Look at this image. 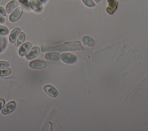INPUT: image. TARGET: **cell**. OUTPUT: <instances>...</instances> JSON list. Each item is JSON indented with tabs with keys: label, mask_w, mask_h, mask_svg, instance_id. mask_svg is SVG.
<instances>
[{
	"label": "cell",
	"mask_w": 148,
	"mask_h": 131,
	"mask_svg": "<svg viewBox=\"0 0 148 131\" xmlns=\"http://www.w3.org/2000/svg\"><path fill=\"white\" fill-rule=\"evenodd\" d=\"M31 47L32 44L30 42H26L23 44L18 50L19 54L22 57L28 53Z\"/></svg>",
	"instance_id": "cell-9"
},
{
	"label": "cell",
	"mask_w": 148,
	"mask_h": 131,
	"mask_svg": "<svg viewBox=\"0 0 148 131\" xmlns=\"http://www.w3.org/2000/svg\"><path fill=\"white\" fill-rule=\"evenodd\" d=\"M107 1L108 5L106 8V11L108 14H112L117 8L118 2L117 0H107Z\"/></svg>",
	"instance_id": "cell-6"
},
{
	"label": "cell",
	"mask_w": 148,
	"mask_h": 131,
	"mask_svg": "<svg viewBox=\"0 0 148 131\" xmlns=\"http://www.w3.org/2000/svg\"><path fill=\"white\" fill-rule=\"evenodd\" d=\"M40 49L38 46H34L32 47V48L31 50L29 53H28L25 55V57L28 60H31L32 59H34L36 58L38 55L40 54Z\"/></svg>",
	"instance_id": "cell-7"
},
{
	"label": "cell",
	"mask_w": 148,
	"mask_h": 131,
	"mask_svg": "<svg viewBox=\"0 0 148 131\" xmlns=\"http://www.w3.org/2000/svg\"><path fill=\"white\" fill-rule=\"evenodd\" d=\"M0 15L5 16H6V12H5V9L2 7H1V6H0Z\"/></svg>",
	"instance_id": "cell-20"
},
{
	"label": "cell",
	"mask_w": 148,
	"mask_h": 131,
	"mask_svg": "<svg viewBox=\"0 0 148 131\" xmlns=\"http://www.w3.org/2000/svg\"><path fill=\"white\" fill-rule=\"evenodd\" d=\"M94 1H95V2H97V3H99V2H100V1H101V0H94Z\"/></svg>",
	"instance_id": "cell-23"
},
{
	"label": "cell",
	"mask_w": 148,
	"mask_h": 131,
	"mask_svg": "<svg viewBox=\"0 0 148 131\" xmlns=\"http://www.w3.org/2000/svg\"><path fill=\"white\" fill-rule=\"evenodd\" d=\"M12 72L11 69L6 68L4 69H0V77H4L9 75Z\"/></svg>",
	"instance_id": "cell-15"
},
{
	"label": "cell",
	"mask_w": 148,
	"mask_h": 131,
	"mask_svg": "<svg viewBox=\"0 0 148 131\" xmlns=\"http://www.w3.org/2000/svg\"><path fill=\"white\" fill-rule=\"evenodd\" d=\"M43 89L45 91V92L51 97L56 98L58 95V91L51 85H50V84L45 85L43 87Z\"/></svg>",
	"instance_id": "cell-8"
},
{
	"label": "cell",
	"mask_w": 148,
	"mask_h": 131,
	"mask_svg": "<svg viewBox=\"0 0 148 131\" xmlns=\"http://www.w3.org/2000/svg\"><path fill=\"white\" fill-rule=\"evenodd\" d=\"M5 100L2 98H0V110L2 109V108L5 106Z\"/></svg>",
	"instance_id": "cell-19"
},
{
	"label": "cell",
	"mask_w": 148,
	"mask_h": 131,
	"mask_svg": "<svg viewBox=\"0 0 148 131\" xmlns=\"http://www.w3.org/2000/svg\"><path fill=\"white\" fill-rule=\"evenodd\" d=\"M23 13V8L21 6L17 8L9 16V19L11 22H15L21 17Z\"/></svg>",
	"instance_id": "cell-4"
},
{
	"label": "cell",
	"mask_w": 148,
	"mask_h": 131,
	"mask_svg": "<svg viewBox=\"0 0 148 131\" xmlns=\"http://www.w3.org/2000/svg\"><path fill=\"white\" fill-rule=\"evenodd\" d=\"M29 5L35 12H40L43 9L42 2L40 0H29Z\"/></svg>",
	"instance_id": "cell-5"
},
{
	"label": "cell",
	"mask_w": 148,
	"mask_h": 131,
	"mask_svg": "<svg viewBox=\"0 0 148 131\" xmlns=\"http://www.w3.org/2000/svg\"><path fill=\"white\" fill-rule=\"evenodd\" d=\"M83 3L88 7H93L95 5V3L93 0H82Z\"/></svg>",
	"instance_id": "cell-16"
},
{
	"label": "cell",
	"mask_w": 148,
	"mask_h": 131,
	"mask_svg": "<svg viewBox=\"0 0 148 131\" xmlns=\"http://www.w3.org/2000/svg\"><path fill=\"white\" fill-rule=\"evenodd\" d=\"M16 107V103L14 101H10L3 106L1 110V113L4 115H8L15 110Z\"/></svg>",
	"instance_id": "cell-3"
},
{
	"label": "cell",
	"mask_w": 148,
	"mask_h": 131,
	"mask_svg": "<svg viewBox=\"0 0 148 131\" xmlns=\"http://www.w3.org/2000/svg\"><path fill=\"white\" fill-rule=\"evenodd\" d=\"M9 33V29L4 26L0 25V35H6Z\"/></svg>",
	"instance_id": "cell-17"
},
{
	"label": "cell",
	"mask_w": 148,
	"mask_h": 131,
	"mask_svg": "<svg viewBox=\"0 0 148 131\" xmlns=\"http://www.w3.org/2000/svg\"><path fill=\"white\" fill-rule=\"evenodd\" d=\"M5 21V19L2 16H0V23H3Z\"/></svg>",
	"instance_id": "cell-22"
},
{
	"label": "cell",
	"mask_w": 148,
	"mask_h": 131,
	"mask_svg": "<svg viewBox=\"0 0 148 131\" xmlns=\"http://www.w3.org/2000/svg\"><path fill=\"white\" fill-rule=\"evenodd\" d=\"M25 36L24 33L23 32H20L17 36V40H16V42H15L16 46L18 47L20 44L23 43V42L25 40Z\"/></svg>",
	"instance_id": "cell-14"
},
{
	"label": "cell",
	"mask_w": 148,
	"mask_h": 131,
	"mask_svg": "<svg viewBox=\"0 0 148 131\" xmlns=\"http://www.w3.org/2000/svg\"><path fill=\"white\" fill-rule=\"evenodd\" d=\"M18 5H19V3L18 1L16 0L11 1L7 4L6 6V8H5L6 12L8 13H11L16 8H17L18 6Z\"/></svg>",
	"instance_id": "cell-10"
},
{
	"label": "cell",
	"mask_w": 148,
	"mask_h": 131,
	"mask_svg": "<svg viewBox=\"0 0 148 131\" xmlns=\"http://www.w3.org/2000/svg\"><path fill=\"white\" fill-rule=\"evenodd\" d=\"M40 1L42 2H45L47 0H40Z\"/></svg>",
	"instance_id": "cell-24"
},
{
	"label": "cell",
	"mask_w": 148,
	"mask_h": 131,
	"mask_svg": "<svg viewBox=\"0 0 148 131\" xmlns=\"http://www.w3.org/2000/svg\"><path fill=\"white\" fill-rule=\"evenodd\" d=\"M82 42L88 47H92L95 43L94 39L91 37L87 35L84 36L82 38Z\"/></svg>",
	"instance_id": "cell-13"
},
{
	"label": "cell",
	"mask_w": 148,
	"mask_h": 131,
	"mask_svg": "<svg viewBox=\"0 0 148 131\" xmlns=\"http://www.w3.org/2000/svg\"><path fill=\"white\" fill-rule=\"evenodd\" d=\"M20 31H21L20 28H18V27H16L12 30V31L11 32V33L9 35V41L11 43H13L16 42V40L19 33L20 32Z\"/></svg>",
	"instance_id": "cell-11"
},
{
	"label": "cell",
	"mask_w": 148,
	"mask_h": 131,
	"mask_svg": "<svg viewBox=\"0 0 148 131\" xmlns=\"http://www.w3.org/2000/svg\"><path fill=\"white\" fill-rule=\"evenodd\" d=\"M9 63L6 61H0V69H4L9 67Z\"/></svg>",
	"instance_id": "cell-18"
},
{
	"label": "cell",
	"mask_w": 148,
	"mask_h": 131,
	"mask_svg": "<svg viewBox=\"0 0 148 131\" xmlns=\"http://www.w3.org/2000/svg\"><path fill=\"white\" fill-rule=\"evenodd\" d=\"M60 54L56 52H49L45 55L46 59L51 61H58L60 59Z\"/></svg>",
	"instance_id": "cell-12"
},
{
	"label": "cell",
	"mask_w": 148,
	"mask_h": 131,
	"mask_svg": "<svg viewBox=\"0 0 148 131\" xmlns=\"http://www.w3.org/2000/svg\"><path fill=\"white\" fill-rule=\"evenodd\" d=\"M18 1L21 3L22 4H24L26 6H28V0H18Z\"/></svg>",
	"instance_id": "cell-21"
},
{
	"label": "cell",
	"mask_w": 148,
	"mask_h": 131,
	"mask_svg": "<svg viewBox=\"0 0 148 131\" xmlns=\"http://www.w3.org/2000/svg\"><path fill=\"white\" fill-rule=\"evenodd\" d=\"M60 58L62 61L66 63L72 64L76 61V57L71 53H62L60 55Z\"/></svg>",
	"instance_id": "cell-1"
},
{
	"label": "cell",
	"mask_w": 148,
	"mask_h": 131,
	"mask_svg": "<svg viewBox=\"0 0 148 131\" xmlns=\"http://www.w3.org/2000/svg\"><path fill=\"white\" fill-rule=\"evenodd\" d=\"M30 68L34 69H42L46 67L47 63L45 61L40 59H35L31 61L29 63Z\"/></svg>",
	"instance_id": "cell-2"
}]
</instances>
